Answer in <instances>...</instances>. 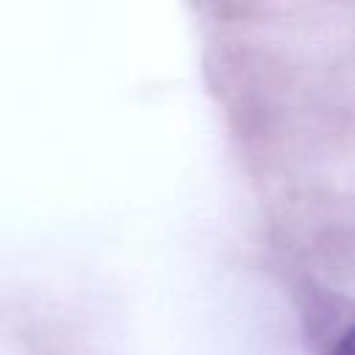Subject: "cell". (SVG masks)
I'll list each match as a JSON object with an SVG mask.
<instances>
[{"mask_svg": "<svg viewBox=\"0 0 355 355\" xmlns=\"http://www.w3.org/2000/svg\"><path fill=\"white\" fill-rule=\"evenodd\" d=\"M330 355H355V324L341 336V341L336 344V349Z\"/></svg>", "mask_w": 355, "mask_h": 355, "instance_id": "1", "label": "cell"}]
</instances>
